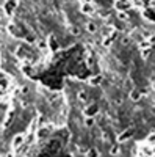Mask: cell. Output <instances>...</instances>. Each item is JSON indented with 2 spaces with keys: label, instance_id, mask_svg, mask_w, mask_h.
<instances>
[{
  "label": "cell",
  "instance_id": "6da1fadb",
  "mask_svg": "<svg viewBox=\"0 0 155 157\" xmlns=\"http://www.w3.org/2000/svg\"><path fill=\"white\" fill-rule=\"evenodd\" d=\"M89 71L85 64L83 49L80 46H74L71 49L58 53L52 58L50 64L39 72L36 78L50 88H61L63 80L69 76H75L80 78L88 77Z\"/></svg>",
  "mask_w": 155,
  "mask_h": 157
}]
</instances>
